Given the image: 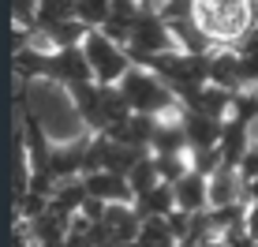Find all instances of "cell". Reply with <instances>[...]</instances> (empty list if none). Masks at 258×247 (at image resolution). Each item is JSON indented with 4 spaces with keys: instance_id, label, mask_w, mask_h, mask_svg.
<instances>
[{
    "instance_id": "1",
    "label": "cell",
    "mask_w": 258,
    "mask_h": 247,
    "mask_svg": "<svg viewBox=\"0 0 258 247\" xmlns=\"http://www.w3.org/2000/svg\"><path fill=\"white\" fill-rule=\"evenodd\" d=\"M195 19L217 49H236L254 30V0H199Z\"/></svg>"
},
{
    "instance_id": "10",
    "label": "cell",
    "mask_w": 258,
    "mask_h": 247,
    "mask_svg": "<svg viewBox=\"0 0 258 247\" xmlns=\"http://www.w3.org/2000/svg\"><path fill=\"white\" fill-rule=\"evenodd\" d=\"M135 210H139V217L146 221V217H168L176 210V191H172V183H157V188H150L146 195H139L135 199Z\"/></svg>"
},
{
    "instance_id": "15",
    "label": "cell",
    "mask_w": 258,
    "mask_h": 247,
    "mask_svg": "<svg viewBox=\"0 0 258 247\" xmlns=\"http://www.w3.org/2000/svg\"><path fill=\"white\" fill-rule=\"evenodd\" d=\"M243 225H247V232H251L254 240H258V202H251V206H247V217H243Z\"/></svg>"
},
{
    "instance_id": "16",
    "label": "cell",
    "mask_w": 258,
    "mask_h": 247,
    "mask_svg": "<svg viewBox=\"0 0 258 247\" xmlns=\"http://www.w3.org/2000/svg\"><path fill=\"white\" fill-rule=\"evenodd\" d=\"M247 202H258V180L247 183Z\"/></svg>"
},
{
    "instance_id": "8",
    "label": "cell",
    "mask_w": 258,
    "mask_h": 247,
    "mask_svg": "<svg viewBox=\"0 0 258 247\" xmlns=\"http://www.w3.org/2000/svg\"><path fill=\"white\" fill-rule=\"evenodd\" d=\"M150 154H191V139H187L180 112L161 116V124L154 131V143H150Z\"/></svg>"
},
{
    "instance_id": "2",
    "label": "cell",
    "mask_w": 258,
    "mask_h": 247,
    "mask_svg": "<svg viewBox=\"0 0 258 247\" xmlns=\"http://www.w3.org/2000/svg\"><path fill=\"white\" fill-rule=\"evenodd\" d=\"M116 86H120V94L127 98V105L135 112H146V116H168V112H180V98H176V90L157 72H150V68H139L135 64Z\"/></svg>"
},
{
    "instance_id": "4",
    "label": "cell",
    "mask_w": 258,
    "mask_h": 247,
    "mask_svg": "<svg viewBox=\"0 0 258 247\" xmlns=\"http://www.w3.org/2000/svg\"><path fill=\"white\" fill-rule=\"evenodd\" d=\"M127 49H142V52H172L180 49V41H176L172 26H168V19L157 8H142L139 19L131 23V41Z\"/></svg>"
},
{
    "instance_id": "6",
    "label": "cell",
    "mask_w": 258,
    "mask_h": 247,
    "mask_svg": "<svg viewBox=\"0 0 258 247\" xmlns=\"http://www.w3.org/2000/svg\"><path fill=\"white\" fill-rule=\"evenodd\" d=\"M180 120H183V128H187L191 150H213V146H221L225 120L206 116V112H195V109H183V105H180Z\"/></svg>"
},
{
    "instance_id": "11",
    "label": "cell",
    "mask_w": 258,
    "mask_h": 247,
    "mask_svg": "<svg viewBox=\"0 0 258 247\" xmlns=\"http://www.w3.org/2000/svg\"><path fill=\"white\" fill-rule=\"evenodd\" d=\"M75 19L86 30H101L112 19V0H75Z\"/></svg>"
},
{
    "instance_id": "5",
    "label": "cell",
    "mask_w": 258,
    "mask_h": 247,
    "mask_svg": "<svg viewBox=\"0 0 258 247\" xmlns=\"http://www.w3.org/2000/svg\"><path fill=\"white\" fill-rule=\"evenodd\" d=\"M86 180V191L101 202H135V188L127 183L123 172H112V169H94V172H83Z\"/></svg>"
},
{
    "instance_id": "17",
    "label": "cell",
    "mask_w": 258,
    "mask_h": 247,
    "mask_svg": "<svg viewBox=\"0 0 258 247\" xmlns=\"http://www.w3.org/2000/svg\"><path fill=\"white\" fill-rule=\"evenodd\" d=\"M199 247H232V243H225L221 236H213V240H206V243H199Z\"/></svg>"
},
{
    "instance_id": "12",
    "label": "cell",
    "mask_w": 258,
    "mask_h": 247,
    "mask_svg": "<svg viewBox=\"0 0 258 247\" xmlns=\"http://www.w3.org/2000/svg\"><path fill=\"white\" fill-rule=\"evenodd\" d=\"M127 183L135 188V199H139V195H146L150 188H157V183H161V172H157V161H154V154L139 157V165L127 172Z\"/></svg>"
},
{
    "instance_id": "7",
    "label": "cell",
    "mask_w": 258,
    "mask_h": 247,
    "mask_svg": "<svg viewBox=\"0 0 258 247\" xmlns=\"http://www.w3.org/2000/svg\"><path fill=\"white\" fill-rule=\"evenodd\" d=\"M176 191V210H183V214H202V210H210V176L202 172H187L180 176V180L172 183Z\"/></svg>"
},
{
    "instance_id": "3",
    "label": "cell",
    "mask_w": 258,
    "mask_h": 247,
    "mask_svg": "<svg viewBox=\"0 0 258 247\" xmlns=\"http://www.w3.org/2000/svg\"><path fill=\"white\" fill-rule=\"evenodd\" d=\"M83 49H86V60H90V68H94V83H101V86H116L120 79L135 68L131 56H127V49H123L120 41H112L105 30H90L86 41H83Z\"/></svg>"
},
{
    "instance_id": "13",
    "label": "cell",
    "mask_w": 258,
    "mask_h": 247,
    "mask_svg": "<svg viewBox=\"0 0 258 247\" xmlns=\"http://www.w3.org/2000/svg\"><path fill=\"white\" fill-rule=\"evenodd\" d=\"M157 161V172H161L165 183H176L180 176L191 172V154H154Z\"/></svg>"
},
{
    "instance_id": "14",
    "label": "cell",
    "mask_w": 258,
    "mask_h": 247,
    "mask_svg": "<svg viewBox=\"0 0 258 247\" xmlns=\"http://www.w3.org/2000/svg\"><path fill=\"white\" fill-rule=\"evenodd\" d=\"M239 176H243V183H254L258 180V146L247 150V157L239 161Z\"/></svg>"
},
{
    "instance_id": "18",
    "label": "cell",
    "mask_w": 258,
    "mask_h": 247,
    "mask_svg": "<svg viewBox=\"0 0 258 247\" xmlns=\"http://www.w3.org/2000/svg\"><path fill=\"white\" fill-rule=\"evenodd\" d=\"M142 4H146V8H157V4H161V0H142Z\"/></svg>"
},
{
    "instance_id": "9",
    "label": "cell",
    "mask_w": 258,
    "mask_h": 247,
    "mask_svg": "<svg viewBox=\"0 0 258 247\" xmlns=\"http://www.w3.org/2000/svg\"><path fill=\"white\" fill-rule=\"evenodd\" d=\"M247 199V183L243 176H239V169H217L210 176V210L217 206H232V202H243Z\"/></svg>"
}]
</instances>
